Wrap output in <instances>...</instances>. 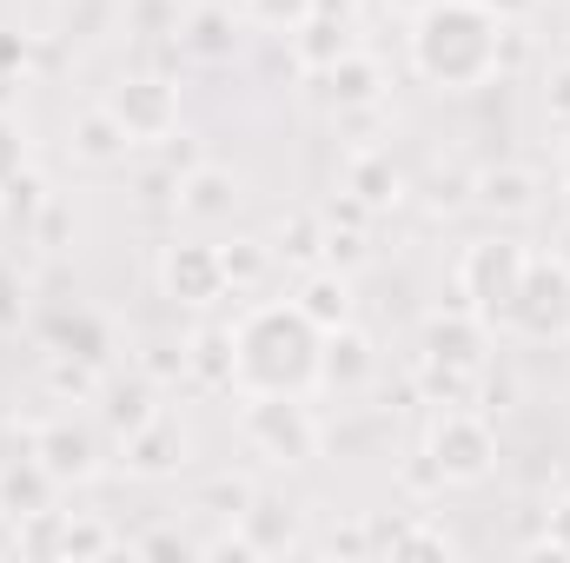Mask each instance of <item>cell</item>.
Returning a JSON list of instances; mask_svg holds the SVG:
<instances>
[{"label": "cell", "instance_id": "1", "mask_svg": "<svg viewBox=\"0 0 570 563\" xmlns=\"http://www.w3.org/2000/svg\"><path fill=\"white\" fill-rule=\"evenodd\" d=\"M318 345L325 332L292 298L246 305L233 325V392L239 398H305L318 385Z\"/></svg>", "mask_w": 570, "mask_h": 563}, {"label": "cell", "instance_id": "2", "mask_svg": "<svg viewBox=\"0 0 570 563\" xmlns=\"http://www.w3.org/2000/svg\"><path fill=\"white\" fill-rule=\"evenodd\" d=\"M504 27L484 0H431L412 13V67L444 93H471L504 73Z\"/></svg>", "mask_w": 570, "mask_h": 563}, {"label": "cell", "instance_id": "3", "mask_svg": "<svg viewBox=\"0 0 570 563\" xmlns=\"http://www.w3.org/2000/svg\"><path fill=\"white\" fill-rule=\"evenodd\" d=\"M524 273H531V253L518 239H478V246H464V259H458V298H464V312H478L484 325H511V305L524 292Z\"/></svg>", "mask_w": 570, "mask_h": 563}, {"label": "cell", "instance_id": "4", "mask_svg": "<svg viewBox=\"0 0 570 563\" xmlns=\"http://www.w3.org/2000/svg\"><path fill=\"white\" fill-rule=\"evenodd\" d=\"M425 457L438 464V477L444 484H484L491 471H498V431L478 418V412H464V405H451V412H438L425 437Z\"/></svg>", "mask_w": 570, "mask_h": 563}, {"label": "cell", "instance_id": "5", "mask_svg": "<svg viewBox=\"0 0 570 563\" xmlns=\"http://www.w3.org/2000/svg\"><path fill=\"white\" fill-rule=\"evenodd\" d=\"M239 437L266 464H305V457H318V418L298 398H246Z\"/></svg>", "mask_w": 570, "mask_h": 563}, {"label": "cell", "instance_id": "6", "mask_svg": "<svg viewBox=\"0 0 570 563\" xmlns=\"http://www.w3.org/2000/svg\"><path fill=\"white\" fill-rule=\"evenodd\" d=\"M100 107L120 120V134L134 146H166L179 134V87L159 80V73H127Z\"/></svg>", "mask_w": 570, "mask_h": 563}, {"label": "cell", "instance_id": "7", "mask_svg": "<svg viewBox=\"0 0 570 563\" xmlns=\"http://www.w3.org/2000/svg\"><path fill=\"white\" fill-rule=\"evenodd\" d=\"M484 358H491V325L478 312H431L425 338H419V365L431 372H458V378H484Z\"/></svg>", "mask_w": 570, "mask_h": 563}, {"label": "cell", "instance_id": "8", "mask_svg": "<svg viewBox=\"0 0 570 563\" xmlns=\"http://www.w3.org/2000/svg\"><path fill=\"white\" fill-rule=\"evenodd\" d=\"M159 292L186 312H206L219 305L233 285H226V266H219V246H199V239H173L159 253Z\"/></svg>", "mask_w": 570, "mask_h": 563}, {"label": "cell", "instance_id": "9", "mask_svg": "<svg viewBox=\"0 0 570 563\" xmlns=\"http://www.w3.org/2000/svg\"><path fill=\"white\" fill-rule=\"evenodd\" d=\"M511 325L524 338H564L570 332V266L551 253V259H531L524 273V292L511 305Z\"/></svg>", "mask_w": 570, "mask_h": 563}, {"label": "cell", "instance_id": "10", "mask_svg": "<svg viewBox=\"0 0 570 563\" xmlns=\"http://www.w3.org/2000/svg\"><path fill=\"white\" fill-rule=\"evenodd\" d=\"M27 451L47 464V477H53V484H87V477L100 471L107 437H100L87 418H47L40 431H33V444H27Z\"/></svg>", "mask_w": 570, "mask_h": 563}, {"label": "cell", "instance_id": "11", "mask_svg": "<svg viewBox=\"0 0 570 563\" xmlns=\"http://www.w3.org/2000/svg\"><path fill=\"white\" fill-rule=\"evenodd\" d=\"M372 378H379V345H372L358 325L325 332V345H318V385L338 392V398H352V392H365Z\"/></svg>", "mask_w": 570, "mask_h": 563}, {"label": "cell", "instance_id": "12", "mask_svg": "<svg viewBox=\"0 0 570 563\" xmlns=\"http://www.w3.org/2000/svg\"><path fill=\"white\" fill-rule=\"evenodd\" d=\"M318 80V100L325 107H338V113H358V107H379L385 100V67L372 60V53H345L338 67H325V73H312Z\"/></svg>", "mask_w": 570, "mask_h": 563}, {"label": "cell", "instance_id": "13", "mask_svg": "<svg viewBox=\"0 0 570 563\" xmlns=\"http://www.w3.org/2000/svg\"><path fill=\"white\" fill-rule=\"evenodd\" d=\"M120 464L134 471V477H173L179 464H186V424L173 418V412H159L153 424H140L134 437H120Z\"/></svg>", "mask_w": 570, "mask_h": 563}, {"label": "cell", "instance_id": "14", "mask_svg": "<svg viewBox=\"0 0 570 563\" xmlns=\"http://www.w3.org/2000/svg\"><path fill=\"white\" fill-rule=\"evenodd\" d=\"M233 524H239V537L253 544V557H285V551H298V504H285V497L253 491V504H246Z\"/></svg>", "mask_w": 570, "mask_h": 563}, {"label": "cell", "instance_id": "15", "mask_svg": "<svg viewBox=\"0 0 570 563\" xmlns=\"http://www.w3.org/2000/svg\"><path fill=\"white\" fill-rule=\"evenodd\" d=\"M345 192H352L365 213H385V206H399V199H405V172L392 166V152L365 146V152H352V159H345Z\"/></svg>", "mask_w": 570, "mask_h": 563}, {"label": "cell", "instance_id": "16", "mask_svg": "<svg viewBox=\"0 0 570 563\" xmlns=\"http://www.w3.org/2000/svg\"><path fill=\"white\" fill-rule=\"evenodd\" d=\"M471 199L498 219H531L538 213V179L524 166H484V172H471Z\"/></svg>", "mask_w": 570, "mask_h": 563}, {"label": "cell", "instance_id": "17", "mask_svg": "<svg viewBox=\"0 0 570 563\" xmlns=\"http://www.w3.org/2000/svg\"><path fill=\"white\" fill-rule=\"evenodd\" d=\"M292 305H298V312H305L318 332H338V325H352V273H338V266H312Z\"/></svg>", "mask_w": 570, "mask_h": 563}, {"label": "cell", "instance_id": "18", "mask_svg": "<svg viewBox=\"0 0 570 563\" xmlns=\"http://www.w3.org/2000/svg\"><path fill=\"white\" fill-rule=\"evenodd\" d=\"M179 213H193V219H226L233 206H239V172H226V166H193V172H179Z\"/></svg>", "mask_w": 570, "mask_h": 563}, {"label": "cell", "instance_id": "19", "mask_svg": "<svg viewBox=\"0 0 570 563\" xmlns=\"http://www.w3.org/2000/svg\"><path fill=\"white\" fill-rule=\"evenodd\" d=\"M345 53H352V27H345V20L312 13V20L292 27V60H298V73H325V67H338Z\"/></svg>", "mask_w": 570, "mask_h": 563}, {"label": "cell", "instance_id": "20", "mask_svg": "<svg viewBox=\"0 0 570 563\" xmlns=\"http://www.w3.org/2000/svg\"><path fill=\"white\" fill-rule=\"evenodd\" d=\"M100 398H107V405H100V418H107V431H114V437H134L140 424L159 418V385H153L146 372H134V378H114Z\"/></svg>", "mask_w": 570, "mask_h": 563}, {"label": "cell", "instance_id": "21", "mask_svg": "<svg viewBox=\"0 0 570 563\" xmlns=\"http://www.w3.org/2000/svg\"><path fill=\"white\" fill-rule=\"evenodd\" d=\"M186 378L206 392H233V325H206L186 338Z\"/></svg>", "mask_w": 570, "mask_h": 563}, {"label": "cell", "instance_id": "22", "mask_svg": "<svg viewBox=\"0 0 570 563\" xmlns=\"http://www.w3.org/2000/svg\"><path fill=\"white\" fill-rule=\"evenodd\" d=\"M53 491H60V484L47 477V464H40L33 451L0 464V504H7L13 517H27V511H47V504H53Z\"/></svg>", "mask_w": 570, "mask_h": 563}, {"label": "cell", "instance_id": "23", "mask_svg": "<svg viewBox=\"0 0 570 563\" xmlns=\"http://www.w3.org/2000/svg\"><path fill=\"white\" fill-rule=\"evenodd\" d=\"M134 152V140L120 134V120L107 113V107H87L80 120H73V159H87V166H120Z\"/></svg>", "mask_w": 570, "mask_h": 563}, {"label": "cell", "instance_id": "24", "mask_svg": "<svg viewBox=\"0 0 570 563\" xmlns=\"http://www.w3.org/2000/svg\"><path fill=\"white\" fill-rule=\"evenodd\" d=\"M179 47L199 53V60H233V47H239V13H226V7H199V13L179 27Z\"/></svg>", "mask_w": 570, "mask_h": 563}, {"label": "cell", "instance_id": "25", "mask_svg": "<svg viewBox=\"0 0 570 563\" xmlns=\"http://www.w3.org/2000/svg\"><path fill=\"white\" fill-rule=\"evenodd\" d=\"M273 246L266 239H233V246H219V266H226V285L233 292H259L266 285V273H273Z\"/></svg>", "mask_w": 570, "mask_h": 563}, {"label": "cell", "instance_id": "26", "mask_svg": "<svg viewBox=\"0 0 570 563\" xmlns=\"http://www.w3.org/2000/svg\"><path fill=\"white\" fill-rule=\"evenodd\" d=\"M120 544H127V537H120L114 524L60 511V557H107V551H120Z\"/></svg>", "mask_w": 570, "mask_h": 563}, {"label": "cell", "instance_id": "27", "mask_svg": "<svg viewBox=\"0 0 570 563\" xmlns=\"http://www.w3.org/2000/svg\"><path fill=\"white\" fill-rule=\"evenodd\" d=\"M273 253L292 259V266H325V219H318V213L279 219V246H273Z\"/></svg>", "mask_w": 570, "mask_h": 563}, {"label": "cell", "instance_id": "28", "mask_svg": "<svg viewBox=\"0 0 570 563\" xmlns=\"http://www.w3.org/2000/svg\"><path fill=\"white\" fill-rule=\"evenodd\" d=\"M53 352H67V358H80V365H107V325L100 318H87V312H73V318H60V332H53Z\"/></svg>", "mask_w": 570, "mask_h": 563}, {"label": "cell", "instance_id": "29", "mask_svg": "<svg viewBox=\"0 0 570 563\" xmlns=\"http://www.w3.org/2000/svg\"><path fill=\"white\" fill-rule=\"evenodd\" d=\"M312 13H318V0H239V20L246 27H266V33H292Z\"/></svg>", "mask_w": 570, "mask_h": 563}, {"label": "cell", "instance_id": "30", "mask_svg": "<svg viewBox=\"0 0 570 563\" xmlns=\"http://www.w3.org/2000/svg\"><path fill=\"white\" fill-rule=\"evenodd\" d=\"M120 20V0H67L60 7V33L67 40H100Z\"/></svg>", "mask_w": 570, "mask_h": 563}, {"label": "cell", "instance_id": "31", "mask_svg": "<svg viewBox=\"0 0 570 563\" xmlns=\"http://www.w3.org/2000/svg\"><path fill=\"white\" fill-rule=\"evenodd\" d=\"M379 544L392 557H451V537L431 531V524H405V531H379Z\"/></svg>", "mask_w": 570, "mask_h": 563}, {"label": "cell", "instance_id": "32", "mask_svg": "<svg viewBox=\"0 0 570 563\" xmlns=\"http://www.w3.org/2000/svg\"><path fill=\"white\" fill-rule=\"evenodd\" d=\"M27 166H33V146H27V127H20V120H13V113L0 107V186H7V179H20Z\"/></svg>", "mask_w": 570, "mask_h": 563}, {"label": "cell", "instance_id": "33", "mask_svg": "<svg viewBox=\"0 0 570 563\" xmlns=\"http://www.w3.org/2000/svg\"><path fill=\"white\" fill-rule=\"evenodd\" d=\"M47 385H53V392H73V398H87V392H94V365H80V358L53 352V358H47Z\"/></svg>", "mask_w": 570, "mask_h": 563}, {"label": "cell", "instance_id": "34", "mask_svg": "<svg viewBox=\"0 0 570 563\" xmlns=\"http://www.w3.org/2000/svg\"><path fill=\"white\" fill-rule=\"evenodd\" d=\"M0 206H7V213H20V219H33V213L47 206V199H40V179H33V172L7 179V186H0Z\"/></svg>", "mask_w": 570, "mask_h": 563}, {"label": "cell", "instance_id": "35", "mask_svg": "<svg viewBox=\"0 0 570 563\" xmlns=\"http://www.w3.org/2000/svg\"><path fill=\"white\" fill-rule=\"evenodd\" d=\"M140 372L159 385V378H186V345L173 352V345H146V358H140Z\"/></svg>", "mask_w": 570, "mask_h": 563}, {"label": "cell", "instance_id": "36", "mask_svg": "<svg viewBox=\"0 0 570 563\" xmlns=\"http://www.w3.org/2000/svg\"><path fill=\"white\" fill-rule=\"evenodd\" d=\"M531 551H538V557H544V551H551V557H570V497H558V504H551V531H544Z\"/></svg>", "mask_w": 570, "mask_h": 563}, {"label": "cell", "instance_id": "37", "mask_svg": "<svg viewBox=\"0 0 570 563\" xmlns=\"http://www.w3.org/2000/svg\"><path fill=\"white\" fill-rule=\"evenodd\" d=\"M253 504V484H233V477H219L213 491H206V511H219V517H239Z\"/></svg>", "mask_w": 570, "mask_h": 563}, {"label": "cell", "instance_id": "38", "mask_svg": "<svg viewBox=\"0 0 570 563\" xmlns=\"http://www.w3.org/2000/svg\"><path fill=\"white\" fill-rule=\"evenodd\" d=\"M544 113H551L558 127H570V60L551 67V80H544Z\"/></svg>", "mask_w": 570, "mask_h": 563}, {"label": "cell", "instance_id": "39", "mask_svg": "<svg viewBox=\"0 0 570 563\" xmlns=\"http://www.w3.org/2000/svg\"><path fill=\"white\" fill-rule=\"evenodd\" d=\"M140 551L146 557H179V551H193L186 537H173V531H153V537H140Z\"/></svg>", "mask_w": 570, "mask_h": 563}, {"label": "cell", "instance_id": "40", "mask_svg": "<svg viewBox=\"0 0 570 563\" xmlns=\"http://www.w3.org/2000/svg\"><path fill=\"white\" fill-rule=\"evenodd\" d=\"M484 7H491L498 20H531V13H538L544 0H484Z\"/></svg>", "mask_w": 570, "mask_h": 563}, {"label": "cell", "instance_id": "41", "mask_svg": "<svg viewBox=\"0 0 570 563\" xmlns=\"http://www.w3.org/2000/svg\"><path fill=\"white\" fill-rule=\"evenodd\" d=\"M0 67H27V40H7L0 33Z\"/></svg>", "mask_w": 570, "mask_h": 563}, {"label": "cell", "instance_id": "42", "mask_svg": "<svg viewBox=\"0 0 570 563\" xmlns=\"http://www.w3.org/2000/svg\"><path fill=\"white\" fill-rule=\"evenodd\" d=\"M392 7H405V13H419V7H431V0H392Z\"/></svg>", "mask_w": 570, "mask_h": 563}]
</instances>
